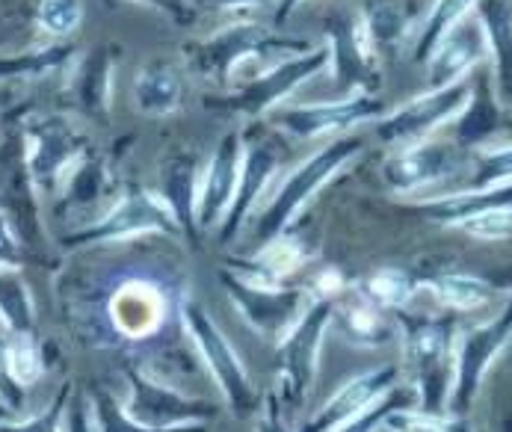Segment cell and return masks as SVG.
Returning a JSON list of instances; mask_svg holds the SVG:
<instances>
[{
    "label": "cell",
    "mask_w": 512,
    "mask_h": 432,
    "mask_svg": "<svg viewBox=\"0 0 512 432\" xmlns=\"http://www.w3.org/2000/svg\"><path fill=\"white\" fill-rule=\"evenodd\" d=\"M146 234L181 237L178 225L160 196L146 187H128L107 211L95 216L86 225H77L60 237L63 249H89V246H110V243H131Z\"/></svg>",
    "instance_id": "5b68a950"
},
{
    "label": "cell",
    "mask_w": 512,
    "mask_h": 432,
    "mask_svg": "<svg viewBox=\"0 0 512 432\" xmlns=\"http://www.w3.org/2000/svg\"><path fill=\"white\" fill-rule=\"evenodd\" d=\"M273 39L270 30H264L261 24H237V27H225L217 36L205 39L199 48H193L187 54L190 69L202 77H214L225 83L231 69L246 60L249 54H255L258 48H264Z\"/></svg>",
    "instance_id": "44dd1931"
},
{
    "label": "cell",
    "mask_w": 512,
    "mask_h": 432,
    "mask_svg": "<svg viewBox=\"0 0 512 432\" xmlns=\"http://www.w3.org/2000/svg\"><path fill=\"white\" fill-rule=\"evenodd\" d=\"M63 432H95L86 394H77V391L72 394L69 409H66V418H63Z\"/></svg>",
    "instance_id": "f6af8a7d"
},
{
    "label": "cell",
    "mask_w": 512,
    "mask_h": 432,
    "mask_svg": "<svg viewBox=\"0 0 512 432\" xmlns=\"http://www.w3.org/2000/svg\"><path fill=\"white\" fill-rule=\"evenodd\" d=\"M376 432H388V430H385V421H382V427H379V430H376Z\"/></svg>",
    "instance_id": "f907efd6"
},
{
    "label": "cell",
    "mask_w": 512,
    "mask_h": 432,
    "mask_svg": "<svg viewBox=\"0 0 512 432\" xmlns=\"http://www.w3.org/2000/svg\"><path fill=\"white\" fill-rule=\"evenodd\" d=\"M459 231L471 234L474 240H486V243H498V240H510L512 237V208H495L480 216H471L468 222L459 225Z\"/></svg>",
    "instance_id": "60d3db41"
},
{
    "label": "cell",
    "mask_w": 512,
    "mask_h": 432,
    "mask_svg": "<svg viewBox=\"0 0 512 432\" xmlns=\"http://www.w3.org/2000/svg\"><path fill=\"white\" fill-rule=\"evenodd\" d=\"M3 359H6V373L24 391L39 385L42 376H45V356H42V347H39L36 335H9L6 332Z\"/></svg>",
    "instance_id": "e575fe53"
},
{
    "label": "cell",
    "mask_w": 512,
    "mask_h": 432,
    "mask_svg": "<svg viewBox=\"0 0 512 432\" xmlns=\"http://www.w3.org/2000/svg\"><path fill=\"white\" fill-rule=\"evenodd\" d=\"M365 30L370 51H382L391 45H400L403 36L409 33V18L400 6V0H367L365 15L359 18Z\"/></svg>",
    "instance_id": "1f68e13d"
},
{
    "label": "cell",
    "mask_w": 512,
    "mask_h": 432,
    "mask_svg": "<svg viewBox=\"0 0 512 432\" xmlns=\"http://www.w3.org/2000/svg\"><path fill=\"white\" fill-rule=\"evenodd\" d=\"M394 385H400V367L397 364H379L365 373L347 379L320 409H314L299 432H335L347 421L359 418L379 397H385Z\"/></svg>",
    "instance_id": "9a60e30c"
},
{
    "label": "cell",
    "mask_w": 512,
    "mask_h": 432,
    "mask_svg": "<svg viewBox=\"0 0 512 432\" xmlns=\"http://www.w3.org/2000/svg\"><path fill=\"white\" fill-rule=\"evenodd\" d=\"M495 208H512V184L474 190V193H447V196H436L430 202L415 205L418 214H424L439 225H447V228H459L471 216H480L486 211H495Z\"/></svg>",
    "instance_id": "484cf974"
},
{
    "label": "cell",
    "mask_w": 512,
    "mask_h": 432,
    "mask_svg": "<svg viewBox=\"0 0 512 432\" xmlns=\"http://www.w3.org/2000/svg\"><path fill=\"white\" fill-rule=\"evenodd\" d=\"M0 329H3V320H0Z\"/></svg>",
    "instance_id": "816d5d0a"
},
{
    "label": "cell",
    "mask_w": 512,
    "mask_h": 432,
    "mask_svg": "<svg viewBox=\"0 0 512 432\" xmlns=\"http://www.w3.org/2000/svg\"><path fill=\"white\" fill-rule=\"evenodd\" d=\"M86 157V137L60 116H42L24 131V166L42 196H57L72 169Z\"/></svg>",
    "instance_id": "7c38bea8"
},
{
    "label": "cell",
    "mask_w": 512,
    "mask_h": 432,
    "mask_svg": "<svg viewBox=\"0 0 512 432\" xmlns=\"http://www.w3.org/2000/svg\"><path fill=\"white\" fill-rule=\"evenodd\" d=\"M332 326H338L344 341L350 347H359V350H379V347H388L397 338L394 314H388V311L376 308L373 302H367L359 290L347 293V299L341 305L335 302Z\"/></svg>",
    "instance_id": "7402d4cb"
},
{
    "label": "cell",
    "mask_w": 512,
    "mask_h": 432,
    "mask_svg": "<svg viewBox=\"0 0 512 432\" xmlns=\"http://www.w3.org/2000/svg\"><path fill=\"white\" fill-rule=\"evenodd\" d=\"M240 160H243V137L240 131L222 134L214 154L205 163L202 181H199V205H196V222L199 231H217L222 219L231 208V199L237 193L240 181Z\"/></svg>",
    "instance_id": "e0dca14e"
},
{
    "label": "cell",
    "mask_w": 512,
    "mask_h": 432,
    "mask_svg": "<svg viewBox=\"0 0 512 432\" xmlns=\"http://www.w3.org/2000/svg\"><path fill=\"white\" fill-rule=\"evenodd\" d=\"M252 421H255V432H291V415L273 388L264 391V400L258 403V412Z\"/></svg>",
    "instance_id": "b9f144b4"
},
{
    "label": "cell",
    "mask_w": 512,
    "mask_h": 432,
    "mask_svg": "<svg viewBox=\"0 0 512 432\" xmlns=\"http://www.w3.org/2000/svg\"><path fill=\"white\" fill-rule=\"evenodd\" d=\"M418 276L403 270V267H379L376 273H370L359 293L365 296L367 302H373L376 308L394 314V311H403L409 308L412 296L418 293Z\"/></svg>",
    "instance_id": "f546056e"
},
{
    "label": "cell",
    "mask_w": 512,
    "mask_h": 432,
    "mask_svg": "<svg viewBox=\"0 0 512 432\" xmlns=\"http://www.w3.org/2000/svg\"><path fill=\"white\" fill-rule=\"evenodd\" d=\"M110 89H113V54L107 48H92L77 60L69 92L74 107L95 122H104L110 113Z\"/></svg>",
    "instance_id": "cb8c5ba5"
},
{
    "label": "cell",
    "mask_w": 512,
    "mask_h": 432,
    "mask_svg": "<svg viewBox=\"0 0 512 432\" xmlns=\"http://www.w3.org/2000/svg\"><path fill=\"white\" fill-rule=\"evenodd\" d=\"M86 400H89V415H92V424L95 432H211L208 424H193V427H178V430H151V427H140L134 424L128 415H125V406L122 400L95 385L92 391H86Z\"/></svg>",
    "instance_id": "d6a6232c"
},
{
    "label": "cell",
    "mask_w": 512,
    "mask_h": 432,
    "mask_svg": "<svg viewBox=\"0 0 512 432\" xmlns=\"http://www.w3.org/2000/svg\"><path fill=\"white\" fill-rule=\"evenodd\" d=\"M279 148H273L270 143H252L243 145V160H240V181H237V193L231 199V208L222 219L220 243H231L234 237L243 234V228L249 225V219L255 214V208L261 205L270 181L279 172Z\"/></svg>",
    "instance_id": "d6986e66"
},
{
    "label": "cell",
    "mask_w": 512,
    "mask_h": 432,
    "mask_svg": "<svg viewBox=\"0 0 512 432\" xmlns=\"http://www.w3.org/2000/svg\"><path fill=\"white\" fill-rule=\"evenodd\" d=\"M385 430L388 432H471L465 418H453V415H430L421 412L418 406L412 409H394L385 418Z\"/></svg>",
    "instance_id": "8d00e7d4"
},
{
    "label": "cell",
    "mask_w": 512,
    "mask_h": 432,
    "mask_svg": "<svg viewBox=\"0 0 512 432\" xmlns=\"http://www.w3.org/2000/svg\"><path fill=\"white\" fill-rule=\"evenodd\" d=\"M471 92H474V83L468 77L441 89H427L415 95L412 101H406L403 107L388 110L382 119H376V137L394 148L424 143L441 125L456 122L462 116V110L471 101Z\"/></svg>",
    "instance_id": "8fae6325"
},
{
    "label": "cell",
    "mask_w": 512,
    "mask_h": 432,
    "mask_svg": "<svg viewBox=\"0 0 512 432\" xmlns=\"http://www.w3.org/2000/svg\"><path fill=\"white\" fill-rule=\"evenodd\" d=\"M498 98L492 95L489 83L480 80L471 92L468 107L456 119V137L453 143L459 148H480L495 131H498Z\"/></svg>",
    "instance_id": "f1b7e54d"
},
{
    "label": "cell",
    "mask_w": 512,
    "mask_h": 432,
    "mask_svg": "<svg viewBox=\"0 0 512 432\" xmlns=\"http://www.w3.org/2000/svg\"><path fill=\"white\" fill-rule=\"evenodd\" d=\"M225 296L231 299V305L237 308L240 320L264 341L282 344L288 338L293 326L299 323V317L308 311V305L314 302L308 288H285V285H267V282H255L237 270H225L217 273Z\"/></svg>",
    "instance_id": "ba28073f"
},
{
    "label": "cell",
    "mask_w": 512,
    "mask_h": 432,
    "mask_svg": "<svg viewBox=\"0 0 512 432\" xmlns=\"http://www.w3.org/2000/svg\"><path fill=\"white\" fill-rule=\"evenodd\" d=\"M365 148L362 137H338L323 148H317L311 157H305L296 169L288 172V178L279 184V190L267 199V205L249 219L243 231H249V246L252 252L270 246L279 240L293 216L299 214L317 190H323L341 169H347Z\"/></svg>",
    "instance_id": "3957f363"
},
{
    "label": "cell",
    "mask_w": 512,
    "mask_h": 432,
    "mask_svg": "<svg viewBox=\"0 0 512 432\" xmlns=\"http://www.w3.org/2000/svg\"><path fill=\"white\" fill-rule=\"evenodd\" d=\"M326 69H329V45H314L311 51L267 69L255 80L228 89L225 95L205 98V107L217 110V113L255 119V116H264V113H273L276 107H282L302 83H308L311 77L323 74Z\"/></svg>",
    "instance_id": "30bf717a"
},
{
    "label": "cell",
    "mask_w": 512,
    "mask_h": 432,
    "mask_svg": "<svg viewBox=\"0 0 512 432\" xmlns=\"http://www.w3.org/2000/svg\"><path fill=\"white\" fill-rule=\"evenodd\" d=\"M222 9H237V6H264V3H273V0H211Z\"/></svg>",
    "instance_id": "c3c4849f"
},
{
    "label": "cell",
    "mask_w": 512,
    "mask_h": 432,
    "mask_svg": "<svg viewBox=\"0 0 512 432\" xmlns=\"http://www.w3.org/2000/svg\"><path fill=\"white\" fill-rule=\"evenodd\" d=\"M465 148L456 143H439V140H424V143L403 145L394 154L385 157L379 175L382 184L391 193L412 196L433 190L439 184H453L456 175L465 169Z\"/></svg>",
    "instance_id": "5bb4252c"
},
{
    "label": "cell",
    "mask_w": 512,
    "mask_h": 432,
    "mask_svg": "<svg viewBox=\"0 0 512 432\" xmlns=\"http://www.w3.org/2000/svg\"><path fill=\"white\" fill-rule=\"evenodd\" d=\"M83 21V0H42L36 9V24L54 36V39H66Z\"/></svg>",
    "instance_id": "ab89813d"
},
{
    "label": "cell",
    "mask_w": 512,
    "mask_h": 432,
    "mask_svg": "<svg viewBox=\"0 0 512 432\" xmlns=\"http://www.w3.org/2000/svg\"><path fill=\"white\" fill-rule=\"evenodd\" d=\"M122 379L128 388V397L122 400L125 415L151 430H178V427H193V424H208L220 418V403L184 394L172 382L157 379L137 364L122 367Z\"/></svg>",
    "instance_id": "8992f818"
},
{
    "label": "cell",
    "mask_w": 512,
    "mask_h": 432,
    "mask_svg": "<svg viewBox=\"0 0 512 432\" xmlns=\"http://www.w3.org/2000/svg\"><path fill=\"white\" fill-rule=\"evenodd\" d=\"M412 406H418V397H415V391H412V385H394L385 397H379L370 409H365L359 418H353V421H347L341 430L335 432H376L382 427V421L394 412V409H412Z\"/></svg>",
    "instance_id": "74e56055"
},
{
    "label": "cell",
    "mask_w": 512,
    "mask_h": 432,
    "mask_svg": "<svg viewBox=\"0 0 512 432\" xmlns=\"http://www.w3.org/2000/svg\"><path fill=\"white\" fill-rule=\"evenodd\" d=\"M72 394L74 385L72 382H66L42 412H36V415H30V418H9V421H0V432H63V418H66V409H69Z\"/></svg>",
    "instance_id": "f35d334b"
},
{
    "label": "cell",
    "mask_w": 512,
    "mask_h": 432,
    "mask_svg": "<svg viewBox=\"0 0 512 432\" xmlns=\"http://www.w3.org/2000/svg\"><path fill=\"white\" fill-rule=\"evenodd\" d=\"M418 285L430 290L436 296V302L450 314L480 311L495 296V288L486 279H480L474 273H462V270H441V273H430V276H418Z\"/></svg>",
    "instance_id": "4316f807"
},
{
    "label": "cell",
    "mask_w": 512,
    "mask_h": 432,
    "mask_svg": "<svg viewBox=\"0 0 512 432\" xmlns=\"http://www.w3.org/2000/svg\"><path fill=\"white\" fill-rule=\"evenodd\" d=\"M397 335L403 341V364L409 385L418 397V409L447 415L453 388V350H456V314H415L409 308L394 311Z\"/></svg>",
    "instance_id": "7a4b0ae2"
},
{
    "label": "cell",
    "mask_w": 512,
    "mask_h": 432,
    "mask_svg": "<svg viewBox=\"0 0 512 432\" xmlns=\"http://www.w3.org/2000/svg\"><path fill=\"white\" fill-rule=\"evenodd\" d=\"M302 0H279V9H276V24H282V21H288L291 18V12L299 6Z\"/></svg>",
    "instance_id": "7dc6e473"
},
{
    "label": "cell",
    "mask_w": 512,
    "mask_h": 432,
    "mask_svg": "<svg viewBox=\"0 0 512 432\" xmlns=\"http://www.w3.org/2000/svg\"><path fill=\"white\" fill-rule=\"evenodd\" d=\"M119 276L92 273L80 288H60L74 335L98 350L128 353L125 364L146 367L148 350L181 314L184 279L160 264H122ZM154 356V350H151Z\"/></svg>",
    "instance_id": "6da1fadb"
},
{
    "label": "cell",
    "mask_w": 512,
    "mask_h": 432,
    "mask_svg": "<svg viewBox=\"0 0 512 432\" xmlns=\"http://www.w3.org/2000/svg\"><path fill=\"white\" fill-rule=\"evenodd\" d=\"M388 110L376 95H347L311 104H282L273 110V125L293 140H320L341 131H353L356 125L376 122Z\"/></svg>",
    "instance_id": "4fadbf2b"
},
{
    "label": "cell",
    "mask_w": 512,
    "mask_h": 432,
    "mask_svg": "<svg viewBox=\"0 0 512 432\" xmlns=\"http://www.w3.org/2000/svg\"><path fill=\"white\" fill-rule=\"evenodd\" d=\"M3 350H6V329H0V409L9 412V415H18L24 409V397L27 391L18 388L12 382V376L6 373V359H3Z\"/></svg>",
    "instance_id": "7bdbcfd3"
},
{
    "label": "cell",
    "mask_w": 512,
    "mask_h": 432,
    "mask_svg": "<svg viewBox=\"0 0 512 432\" xmlns=\"http://www.w3.org/2000/svg\"><path fill=\"white\" fill-rule=\"evenodd\" d=\"M489 57V42L486 30L471 9L465 18H459L433 48L427 60V89H441L456 80H465L468 72Z\"/></svg>",
    "instance_id": "ac0fdd59"
},
{
    "label": "cell",
    "mask_w": 512,
    "mask_h": 432,
    "mask_svg": "<svg viewBox=\"0 0 512 432\" xmlns=\"http://www.w3.org/2000/svg\"><path fill=\"white\" fill-rule=\"evenodd\" d=\"M6 211V199H3V193H0V214Z\"/></svg>",
    "instance_id": "681fc988"
},
{
    "label": "cell",
    "mask_w": 512,
    "mask_h": 432,
    "mask_svg": "<svg viewBox=\"0 0 512 432\" xmlns=\"http://www.w3.org/2000/svg\"><path fill=\"white\" fill-rule=\"evenodd\" d=\"M501 184H512V145L477 148L474 154H468L465 169L456 175L447 193H474V190H489Z\"/></svg>",
    "instance_id": "83f0119b"
},
{
    "label": "cell",
    "mask_w": 512,
    "mask_h": 432,
    "mask_svg": "<svg viewBox=\"0 0 512 432\" xmlns=\"http://www.w3.org/2000/svg\"><path fill=\"white\" fill-rule=\"evenodd\" d=\"M178 317H181V329H184L190 347L196 350L199 361L214 376L228 412L237 421H252L255 412H258V397H255V388H252V376H249L243 359L237 356L234 344L228 341V335L220 329V323L190 293L184 296Z\"/></svg>",
    "instance_id": "277c9868"
},
{
    "label": "cell",
    "mask_w": 512,
    "mask_h": 432,
    "mask_svg": "<svg viewBox=\"0 0 512 432\" xmlns=\"http://www.w3.org/2000/svg\"><path fill=\"white\" fill-rule=\"evenodd\" d=\"M151 6H160L163 12H169L175 21H184V3L181 0H146Z\"/></svg>",
    "instance_id": "bcb514c9"
},
{
    "label": "cell",
    "mask_w": 512,
    "mask_h": 432,
    "mask_svg": "<svg viewBox=\"0 0 512 432\" xmlns=\"http://www.w3.org/2000/svg\"><path fill=\"white\" fill-rule=\"evenodd\" d=\"M199 181H202V160L193 151H175L172 157L163 160L160 181L154 190L175 219L181 240H190V243H199V237H202L199 222H196Z\"/></svg>",
    "instance_id": "ffe728a7"
},
{
    "label": "cell",
    "mask_w": 512,
    "mask_h": 432,
    "mask_svg": "<svg viewBox=\"0 0 512 432\" xmlns=\"http://www.w3.org/2000/svg\"><path fill=\"white\" fill-rule=\"evenodd\" d=\"M512 341V293L507 296L504 308L471 329H462L456 335V350H453V388L447 400V415L465 418L480 394V385L489 373V367L498 361V356L510 347Z\"/></svg>",
    "instance_id": "9c48e42d"
},
{
    "label": "cell",
    "mask_w": 512,
    "mask_h": 432,
    "mask_svg": "<svg viewBox=\"0 0 512 432\" xmlns=\"http://www.w3.org/2000/svg\"><path fill=\"white\" fill-rule=\"evenodd\" d=\"M72 48H45L18 57H0V80H21V77H42L66 66L72 60Z\"/></svg>",
    "instance_id": "d590c367"
},
{
    "label": "cell",
    "mask_w": 512,
    "mask_h": 432,
    "mask_svg": "<svg viewBox=\"0 0 512 432\" xmlns=\"http://www.w3.org/2000/svg\"><path fill=\"white\" fill-rule=\"evenodd\" d=\"M474 3H477V0H436V3L430 6L427 18H424V24H421L418 33H415L412 60L427 63L430 54H433V48L441 42V36H444L459 18H465V15L474 9Z\"/></svg>",
    "instance_id": "836d02e7"
},
{
    "label": "cell",
    "mask_w": 512,
    "mask_h": 432,
    "mask_svg": "<svg viewBox=\"0 0 512 432\" xmlns=\"http://www.w3.org/2000/svg\"><path fill=\"white\" fill-rule=\"evenodd\" d=\"M474 12L486 30L489 54L495 60V98L501 104H512V3L477 0Z\"/></svg>",
    "instance_id": "d4e9b609"
},
{
    "label": "cell",
    "mask_w": 512,
    "mask_h": 432,
    "mask_svg": "<svg viewBox=\"0 0 512 432\" xmlns=\"http://www.w3.org/2000/svg\"><path fill=\"white\" fill-rule=\"evenodd\" d=\"M21 267H24V249L9 216L3 211L0 214V270H21Z\"/></svg>",
    "instance_id": "ee69618b"
},
{
    "label": "cell",
    "mask_w": 512,
    "mask_h": 432,
    "mask_svg": "<svg viewBox=\"0 0 512 432\" xmlns=\"http://www.w3.org/2000/svg\"><path fill=\"white\" fill-rule=\"evenodd\" d=\"M131 98H134V107L151 119L178 113L184 101V72L178 60H169V57L148 60L134 80Z\"/></svg>",
    "instance_id": "603a6c76"
},
{
    "label": "cell",
    "mask_w": 512,
    "mask_h": 432,
    "mask_svg": "<svg viewBox=\"0 0 512 432\" xmlns=\"http://www.w3.org/2000/svg\"><path fill=\"white\" fill-rule=\"evenodd\" d=\"M0 320L9 335H36V305L21 270H0Z\"/></svg>",
    "instance_id": "4dcf8cb0"
},
{
    "label": "cell",
    "mask_w": 512,
    "mask_h": 432,
    "mask_svg": "<svg viewBox=\"0 0 512 432\" xmlns=\"http://www.w3.org/2000/svg\"><path fill=\"white\" fill-rule=\"evenodd\" d=\"M332 314H335V299H314L308 311L299 317V323L288 332V338L279 344V367H276V382L273 391L288 409V415H296L320 370V353L326 332L332 329Z\"/></svg>",
    "instance_id": "52a82bcc"
},
{
    "label": "cell",
    "mask_w": 512,
    "mask_h": 432,
    "mask_svg": "<svg viewBox=\"0 0 512 432\" xmlns=\"http://www.w3.org/2000/svg\"><path fill=\"white\" fill-rule=\"evenodd\" d=\"M373 51L367 45L365 30L359 21L338 15L329 21V69L335 77L338 98L347 95H376L379 89V72L373 66Z\"/></svg>",
    "instance_id": "2e32d148"
}]
</instances>
